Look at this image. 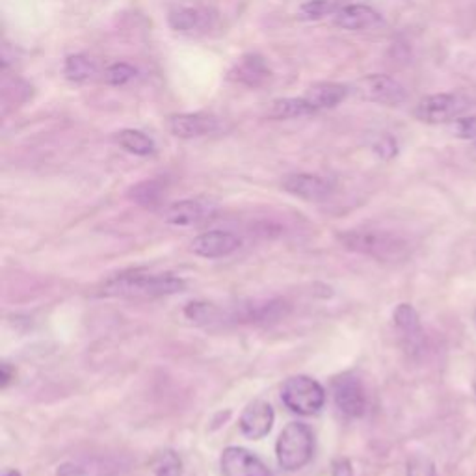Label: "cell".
<instances>
[{
	"instance_id": "7a4b0ae2",
	"label": "cell",
	"mask_w": 476,
	"mask_h": 476,
	"mask_svg": "<svg viewBox=\"0 0 476 476\" xmlns=\"http://www.w3.org/2000/svg\"><path fill=\"white\" fill-rule=\"evenodd\" d=\"M348 249L378 261H400L410 254V242L405 238L378 230H352L338 235Z\"/></svg>"
},
{
	"instance_id": "9a60e30c",
	"label": "cell",
	"mask_w": 476,
	"mask_h": 476,
	"mask_svg": "<svg viewBox=\"0 0 476 476\" xmlns=\"http://www.w3.org/2000/svg\"><path fill=\"white\" fill-rule=\"evenodd\" d=\"M213 213L214 205L207 199H183L168 207L166 221L175 228H187V225L207 220Z\"/></svg>"
},
{
	"instance_id": "2e32d148",
	"label": "cell",
	"mask_w": 476,
	"mask_h": 476,
	"mask_svg": "<svg viewBox=\"0 0 476 476\" xmlns=\"http://www.w3.org/2000/svg\"><path fill=\"white\" fill-rule=\"evenodd\" d=\"M288 313V304L283 300H270V302H249L238 305L231 319L240 322H268L278 321Z\"/></svg>"
},
{
	"instance_id": "603a6c76",
	"label": "cell",
	"mask_w": 476,
	"mask_h": 476,
	"mask_svg": "<svg viewBox=\"0 0 476 476\" xmlns=\"http://www.w3.org/2000/svg\"><path fill=\"white\" fill-rule=\"evenodd\" d=\"M341 8L337 0H307L298 10V19L302 21H321L328 15H335Z\"/></svg>"
},
{
	"instance_id": "484cf974",
	"label": "cell",
	"mask_w": 476,
	"mask_h": 476,
	"mask_svg": "<svg viewBox=\"0 0 476 476\" xmlns=\"http://www.w3.org/2000/svg\"><path fill=\"white\" fill-rule=\"evenodd\" d=\"M185 314L192 322H197V324H213L221 319V311L216 305L203 304V302L188 304L185 309Z\"/></svg>"
},
{
	"instance_id": "836d02e7",
	"label": "cell",
	"mask_w": 476,
	"mask_h": 476,
	"mask_svg": "<svg viewBox=\"0 0 476 476\" xmlns=\"http://www.w3.org/2000/svg\"><path fill=\"white\" fill-rule=\"evenodd\" d=\"M471 153H472V156H474V158H476V142H474V144H472V147H471Z\"/></svg>"
},
{
	"instance_id": "ac0fdd59",
	"label": "cell",
	"mask_w": 476,
	"mask_h": 476,
	"mask_svg": "<svg viewBox=\"0 0 476 476\" xmlns=\"http://www.w3.org/2000/svg\"><path fill=\"white\" fill-rule=\"evenodd\" d=\"M348 92L350 89L345 84L319 82V84H313L304 97L316 112V110H328V108L338 106L348 97Z\"/></svg>"
},
{
	"instance_id": "277c9868",
	"label": "cell",
	"mask_w": 476,
	"mask_h": 476,
	"mask_svg": "<svg viewBox=\"0 0 476 476\" xmlns=\"http://www.w3.org/2000/svg\"><path fill=\"white\" fill-rule=\"evenodd\" d=\"M281 400L294 413L314 415L322 410L326 391L319 381L309 376H292L283 385Z\"/></svg>"
},
{
	"instance_id": "83f0119b",
	"label": "cell",
	"mask_w": 476,
	"mask_h": 476,
	"mask_svg": "<svg viewBox=\"0 0 476 476\" xmlns=\"http://www.w3.org/2000/svg\"><path fill=\"white\" fill-rule=\"evenodd\" d=\"M450 132L460 140H472L476 142V116L471 118H456L450 123Z\"/></svg>"
},
{
	"instance_id": "4dcf8cb0",
	"label": "cell",
	"mask_w": 476,
	"mask_h": 476,
	"mask_svg": "<svg viewBox=\"0 0 476 476\" xmlns=\"http://www.w3.org/2000/svg\"><path fill=\"white\" fill-rule=\"evenodd\" d=\"M331 476H354L352 465L348 460H337L331 469Z\"/></svg>"
},
{
	"instance_id": "1f68e13d",
	"label": "cell",
	"mask_w": 476,
	"mask_h": 476,
	"mask_svg": "<svg viewBox=\"0 0 476 476\" xmlns=\"http://www.w3.org/2000/svg\"><path fill=\"white\" fill-rule=\"evenodd\" d=\"M0 380H3V388H6V385H8L10 380H12V372H10V365H8V363H4V365L0 367Z\"/></svg>"
},
{
	"instance_id": "d4e9b609",
	"label": "cell",
	"mask_w": 476,
	"mask_h": 476,
	"mask_svg": "<svg viewBox=\"0 0 476 476\" xmlns=\"http://www.w3.org/2000/svg\"><path fill=\"white\" fill-rule=\"evenodd\" d=\"M153 472L154 476H180L183 474V462L173 450H163L153 460Z\"/></svg>"
},
{
	"instance_id": "6da1fadb",
	"label": "cell",
	"mask_w": 476,
	"mask_h": 476,
	"mask_svg": "<svg viewBox=\"0 0 476 476\" xmlns=\"http://www.w3.org/2000/svg\"><path fill=\"white\" fill-rule=\"evenodd\" d=\"M185 287V280L175 274H151V271L130 270L106 280L101 287V294L106 298L153 300L183 292Z\"/></svg>"
},
{
	"instance_id": "5bb4252c",
	"label": "cell",
	"mask_w": 476,
	"mask_h": 476,
	"mask_svg": "<svg viewBox=\"0 0 476 476\" xmlns=\"http://www.w3.org/2000/svg\"><path fill=\"white\" fill-rule=\"evenodd\" d=\"M168 129L180 140H194L216 132L218 120L209 114H175L168 120Z\"/></svg>"
},
{
	"instance_id": "4fadbf2b",
	"label": "cell",
	"mask_w": 476,
	"mask_h": 476,
	"mask_svg": "<svg viewBox=\"0 0 476 476\" xmlns=\"http://www.w3.org/2000/svg\"><path fill=\"white\" fill-rule=\"evenodd\" d=\"M333 22L338 29L357 32L383 25V17L367 4H347L338 8L333 15Z\"/></svg>"
},
{
	"instance_id": "9c48e42d",
	"label": "cell",
	"mask_w": 476,
	"mask_h": 476,
	"mask_svg": "<svg viewBox=\"0 0 476 476\" xmlns=\"http://www.w3.org/2000/svg\"><path fill=\"white\" fill-rule=\"evenodd\" d=\"M335 405L348 417H361L367 410V395L357 378L343 376L333 383Z\"/></svg>"
},
{
	"instance_id": "44dd1931",
	"label": "cell",
	"mask_w": 476,
	"mask_h": 476,
	"mask_svg": "<svg viewBox=\"0 0 476 476\" xmlns=\"http://www.w3.org/2000/svg\"><path fill=\"white\" fill-rule=\"evenodd\" d=\"M116 142L129 153L136 154V156H149L154 153L156 146L153 142V138L142 130H136V129H123L116 134Z\"/></svg>"
},
{
	"instance_id": "8992f818",
	"label": "cell",
	"mask_w": 476,
	"mask_h": 476,
	"mask_svg": "<svg viewBox=\"0 0 476 476\" xmlns=\"http://www.w3.org/2000/svg\"><path fill=\"white\" fill-rule=\"evenodd\" d=\"M355 92L363 101L383 104V106H398L407 99L405 88L389 75H367L355 84Z\"/></svg>"
},
{
	"instance_id": "52a82bcc",
	"label": "cell",
	"mask_w": 476,
	"mask_h": 476,
	"mask_svg": "<svg viewBox=\"0 0 476 476\" xmlns=\"http://www.w3.org/2000/svg\"><path fill=\"white\" fill-rule=\"evenodd\" d=\"M216 22H218L216 12L199 6L177 8L168 15V25L171 27V30L185 36L209 34L216 27Z\"/></svg>"
},
{
	"instance_id": "8fae6325",
	"label": "cell",
	"mask_w": 476,
	"mask_h": 476,
	"mask_svg": "<svg viewBox=\"0 0 476 476\" xmlns=\"http://www.w3.org/2000/svg\"><path fill=\"white\" fill-rule=\"evenodd\" d=\"M242 240L230 231H209L192 240V252L203 259H221L235 254Z\"/></svg>"
},
{
	"instance_id": "d6a6232c",
	"label": "cell",
	"mask_w": 476,
	"mask_h": 476,
	"mask_svg": "<svg viewBox=\"0 0 476 476\" xmlns=\"http://www.w3.org/2000/svg\"><path fill=\"white\" fill-rule=\"evenodd\" d=\"M4 476H21V474H19L17 471H6V472H4Z\"/></svg>"
},
{
	"instance_id": "7402d4cb",
	"label": "cell",
	"mask_w": 476,
	"mask_h": 476,
	"mask_svg": "<svg viewBox=\"0 0 476 476\" xmlns=\"http://www.w3.org/2000/svg\"><path fill=\"white\" fill-rule=\"evenodd\" d=\"M97 71L94 60H89L86 54H71L63 62V75L71 82H86L92 79Z\"/></svg>"
},
{
	"instance_id": "ffe728a7",
	"label": "cell",
	"mask_w": 476,
	"mask_h": 476,
	"mask_svg": "<svg viewBox=\"0 0 476 476\" xmlns=\"http://www.w3.org/2000/svg\"><path fill=\"white\" fill-rule=\"evenodd\" d=\"M314 114V108L307 103L305 97H283L271 101L266 108V116L270 120H294Z\"/></svg>"
},
{
	"instance_id": "e575fe53",
	"label": "cell",
	"mask_w": 476,
	"mask_h": 476,
	"mask_svg": "<svg viewBox=\"0 0 476 476\" xmlns=\"http://www.w3.org/2000/svg\"><path fill=\"white\" fill-rule=\"evenodd\" d=\"M472 322H474V326H476V313H474V316H472Z\"/></svg>"
},
{
	"instance_id": "4316f807",
	"label": "cell",
	"mask_w": 476,
	"mask_h": 476,
	"mask_svg": "<svg viewBox=\"0 0 476 476\" xmlns=\"http://www.w3.org/2000/svg\"><path fill=\"white\" fill-rule=\"evenodd\" d=\"M134 77H136L134 67L125 63V62H120V63H114V65L108 67L106 73H104V82L110 86H125Z\"/></svg>"
},
{
	"instance_id": "5b68a950",
	"label": "cell",
	"mask_w": 476,
	"mask_h": 476,
	"mask_svg": "<svg viewBox=\"0 0 476 476\" xmlns=\"http://www.w3.org/2000/svg\"><path fill=\"white\" fill-rule=\"evenodd\" d=\"M469 97L462 94H436L428 96L419 101L413 110V116L428 125H441L452 123L456 118L462 116V112L467 110Z\"/></svg>"
},
{
	"instance_id": "f546056e",
	"label": "cell",
	"mask_w": 476,
	"mask_h": 476,
	"mask_svg": "<svg viewBox=\"0 0 476 476\" xmlns=\"http://www.w3.org/2000/svg\"><path fill=\"white\" fill-rule=\"evenodd\" d=\"M374 151L381 156V158H385V161H389V158H393L395 154H397V144H395V140L391 138V136H385V138H381L376 146H374Z\"/></svg>"
},
{
	"instance_id": "d590c367",
	"label": "cell",
	"mask_w": 476,
	"mask_h": 476,
	"mask_svg": "<svg viewBox=\"0 0 476 476\" xmlns=\"http://www.w3.org/2000/svg\"><path fill=\"white\" fill-rule=\"evenodd\" d=\"M474 391H476V380H474Z\"/></svg>"
},
{
	"instance_id": "3957f363",
	"label": "cell",
	"mask_w": 476,
	"mask_h": 476,
	"mask_svg": "<svg viewBox=\"0 0 476 476\" xmlns=\"http://www.w3.org/2000/svg\"><path fill=\"white\" fill-rule=\"evenodd\" d=\"M313 450H314V438L311 428L304 422L287 424L276 445L280 465L290 472L305 467L313 458Z\"/></svg>"
},
{
	"instance_id": "f1b7e54d",
	"label": "cell",
	"mask_w": 476,
	"mask_h": 476,
	"mask_svg": "<svg viewBox=\"0 0 476 476\" xmlns=\"http://www.w3.org/2000/svg\"><path fill=\"white\" fill-rule=\"evenodd\" d=\"M405 476H436V465L424 456H415L407 463Z\"/></svg>"
},
{
	"instance_id": "7c38bea8",
	"label": "cell",
	"mask_w": 476,
	"mask_h": 476,
	"mask_svg": "<svg viewBox=\"0 0 476 476\" xmlns=\"http://www.w3.org/2000/svg\"><path fill=\"white\" fill-rule=\"evenodd\" d=\"M274 407L264 400H255L246 405V410L240 417V430L242 434L249 439H263L270 434L271 426H274Z\"/></svg>"
},
{
	"instance_id": "cb8c5ba5",
	"label": "cell",
	"mask_w": 476,
	"mask_h": 476,
	"mask_svg": "<svg viewBox=\"0 0 476 476\" xmlns=\"http://www.w3.org/2000/svg\"><path fill=\"white\" fill-rule=\"evenodd\" d=\"M129 196L144 207H154L161 203L163 197V185L156 183V180H144V183L136 185L130 188Z\"/></svg>"
},
{
	"instance_id": "30bf717a",
	"label": "cell",
	"mask_w": 476,
	"mask_h": 476,
	"mask_svg": "<svg viewBox=\"0 0 476 476\" xmlns=\"http://www.w3.org/2000/svg\"><path fill=\"white\" fill-rule=\"evenodd\" d=\"M283 190L296 196L305 201H324L331 196L333 185L331 180L321 177V175H313V173H292L287 175L281 183Z\"/></svg>"
},
{
	"instance_id": "e0dca14e",
	"label": "cell",
	"mask_w": 476,
	"mask_h": 476,
	"mask_svg": "<svg viewBox=\"0 0 476 476\" xmlns=\"http://www.w3.org/2000/svg\"><path fill=\"white\" fill-rule=\"evenodd\" d=\"M233 80L247 86V88H259L266 84L271 77L268 63L259 54H246L238 60L230 75Z\"/></svg>"
},
{
	"instance_id": "ba28073f",
	"label": "cell",
	"mask_w": 476,
	"mask_h": 476,
	"mask_svg": "<svg viewBox=\"0 0 476 476\" xmlns=\"http://www.w3.org/2000/svg\"><path fill=\"white\" fill-rule=\"evenodd\" d=\"M220 465L223 476H274L255 455L240 447L225 448Z\"/></svg>"
},
{
	"instance_id": "d6986e66",
	"label": "cell",
	"mask_w": 476,
	"mask_h": 476,
	"mask_svg": "<svg viewBox=\"0 0 476 476\" xmlns=\"http://www.w3.org/2000/svg\"><path fill=\"white\" fill-rule=\"evenodd\" d=\"M393 321H395V326L398 328V331L404 335L405 345L410 347L412 350L421 348V343H422V326H421L417 311L410 304H400L395 309Z\"/></svg>"
}]
</instances>
